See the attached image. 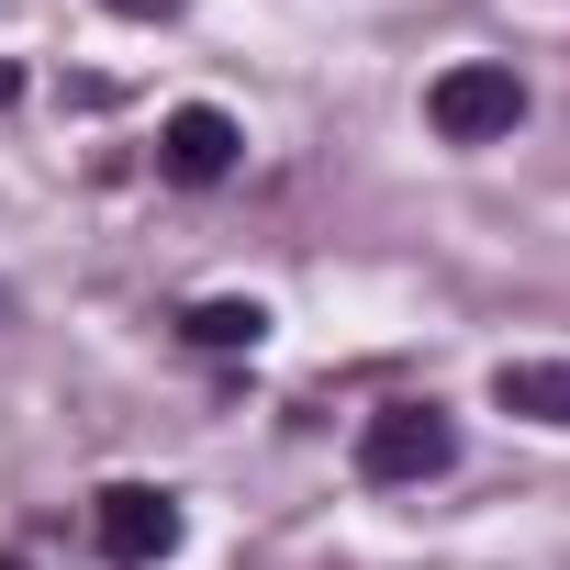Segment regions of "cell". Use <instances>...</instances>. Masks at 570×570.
<instances>
[{
  "label": "cell",
  "mask_w": 570,
  "mask_h": 570,
  "mask_svg": "<svg viewBox=\"0 0 570 570\" xmlns=\"http://www.w3.org/2000/svg\"><path fill=\"white\" fill-rule=\"evenodd\" d=\"M425 124H436L448 146H492V135L525 124V79L492 68V57H470V68H448V79L425 90Z\"/></svg>",
  "instance_id": "6da1fadb"
},
{
  "label": "cell",
  "mask_w": 570,
  "mask_h": 570,
  "mask_svg": "<svg viewBox=\"0 0 570 570\" xmlns=\"http://www.w3.org/2000/svg\"><path fill=\"white\" fill-rule=\"evenodd\" d=\"M448 459H459V425H448L436 403H392V414L358 425V470H370L381 492H392V481H436Z\"/></svg>",
  "instance_id": "7a4b0ae2"
},
{
  "label": "cell",
  "mask_w": 570,
  "mask_h": 570,
  "mask_svg": "<svg viewBox=\"0 0 570 570\" xmlns=\"http://www.w3.org/2000/svg\"><path fill=\"white\" fill-rule=\"evenodd\" d=\"M168 548H179V503H168L157 481H112V492H101V559L157 570Z\"/></svg>",
  "instance_id": "3957f363"
},
{
  "label": "cell",
  "mask_w": 570,
  "mask_h": 570,
  "mask_svg": "<svg viewBox=\"0 0 570 570\" xmlns=\"http://www.w3.org/2000/svg\"><path fill=\"white\" fill-rule=\"evenodd\" d=\"M235 146H246V135H235V112H213V101H190V112H168V124H157V168H168V179H190V190H202V179H224V168H235Z\"/></svg>",
  "instance_id": "277c9868"
},
{
  "label": "cell",
  "mask_w": 570,
  "mask_h": 570,
  "mask_svg": "<svg viewBox=\"0 0 570 570\" xmlns=\"http://www.w3.org/2000/svg\"><path fill=\"white\" fill-rule=\"evenodd\" d=\"M492 403L570 436V358H503V370H492Z\"/></svg>",
  "instance_id": "5b68a950"
},
{
  "label": "cell",
  "mask_w": 570,
  "mask_h": 570,
  "mask_svg": "<svg viewBox=\"0 0 570 570\" xmlns=\"http://www.w3.org/2000/svg\"><path fill=\"white\" fill-rule=\"evenodd\" d=\"M257 336H268V303H235V292L190 303V347H257Z\"/></svg>",
  "instance_id": "8992f818"
},
{
  "label": "cell",
  "mask_w": 570,
  "mask_h": 570,
  "mask_svg": "<svg viewBox=\"0 0 570 570\" xmlns=\"http://www.w3.org/2000/svg\"><path fill=\"white\" fill-rule=\"evenodd\" d=\"M112 12H146V0H112Z\"/></svg>",
  "instance_id": "52a82bcc"
},
{
  "label": "cell",
  "mask_w": 570,
  "mask_h": 570,
  "mask_svg": "<svg viewBox=\"0 0 570 570\" xmlns=\"http://www.w3.org/2000/svg\"><path fill=\"white\" fill-rule=\"evenodd\" d=\"M0 570H23V559H0Z\"/></svg>",
  "instance_id": "ba28073f"
}]
</instances>
